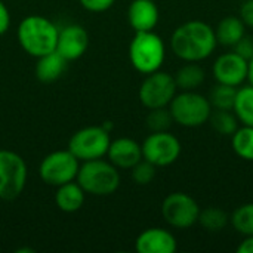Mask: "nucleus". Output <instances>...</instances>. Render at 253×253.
<instances>
[{
	"mask_svg": "<svg viewBox=\"0 0 253 253\" xmlns=\"http://www.w3.org/2000/svg\"><path fill=\"white\" fill-rule=\"evenodd\" d=\"M215 28L205 21H187L176 27L170 37L172 52L185 62H200L216 49Z\"/></svg>",
	"mask_w": 253,
	"mask_h": 253,
	"instance_id": "nucleus-1",
	"label": "nucleus"
},
{
	"mask_svg": "<svg viewBox=\"0 0 253 253\" xmlns=\"http://www.w3.org/2000/svg\"><path fill=\"white\" fill-rule=\"evenodd\" d=\"M59 28L47 18L42 15L25 16L16 30V39L19 46L30 56L39 58L50 53L56 49Z\"/></svg>",
	"mask_w": 253,
	"mask_h": 253,
	"instance_id": "nucleus-2",
	"label": "nucleus"
},
{
	"mask_svg": "<svg viewBox=\"0 0 253 253\" xmlns=\"http://www.w3.org/2000/svg\"><path fill=\"white\" fill-rule=\"evenodd\" d=\"M76 181L86 194L104 197L117 191L120 187L119 169L108 160L95 159L82 162Z\"/></svg>",
	"mask_w": 253,
	"mask_h": 253,
	"instance_id": "nucleus-3",
	"label": "nucleus"
},
{
	"mask_svg": "<svg viewBox=\"0 0 253 253\" xmlns=\"http://www.w3.org/2000/svg\"><path fill=\"white\" fill-rule=\"evenodd\" d=\"M166 58L163 39L154 31L135 33L129 44V59L132 67L141 74H151L162 68Z\"/></svg>",
	"mask_w": 253,
	"mask_h": 253,
	"instance_id": "nucleus-4",
	"label": "nucleus"
},
{
	"mask_svg": "<svg viewBox=\"0 0 253 253\" xmlns=\"http://www.w3.org/2000/svg\"><path fill=\"white\" fill-rule=\"evenodd\" d=\"M173 123L184 127H200L209 122L212 105L209 99L196 90H182L176 93L168 105Z\"/></svg>",
	"mask_w": 253,
	"mask_h": 253,
	"instance_id": "nucleus-5",
	"label": "nucleus"
},
{
	"mask_svg": "<svg viewBox=\"0 0 253 253\" xmlns=\"http://www.w3.org/2000/svg\"><path fill=\"white\" fill-rule=\"evenodd\" d=\"M28 168L25 160L15 151L0 150V199L15 200L25 188Z\"/></svg>",
	"mask_w": 253,
	"mask_h": 253,
	"instance_id": "nucleus-6",
	"label": "nucleus"
},
{
	"mask_svg": "<svg viewBox=\"0 0 253 253\" xmlns=\"http://www.w3.org/2000/svg\"><path fill=\"white\" fill-rule=\"evenodd\" d=\"M111 138L104 126H87L77 130L68 141V150L82 162L107 156Z\"/></svg>",
	"mask_w": 253,
	"mask_h": 253,
	"instance_id": "nucleus-7",
	"label": "nucleus"
},
{
	"mask_svg": "<svg viewBox=\"0 0 253 253\" xmlns=\"http://www.w3.org/2000/svg\"><path fill=\"white\" fill-rule=\"evenodd\" d=\"M80 168V160L67 148L49 153L39 166V175L42 181L50 187H59L62 184L76 181Z\"/></svg>",
	"mask_w": 253,
	"mask_h": 253,
	"instance_id": "nucleus-8",
	"label": "nucleus"
},
{
	"mask_svg": "<svg viewBox=\"0 0 253 253\" xmlns=\"http://www.w3.org/2000/svg\"><path fill=\"white\" fill-rule=\"evenodd\" d=\"M200 213L199 203L187 193H170L162 203L163 219L173 228L187 230L197 224Z\"/></svg>",
	"mask_w": 253,
	"mask_h": 253,
	"instance_id": "nucleus-9",
	"label": "nucleus"
},
{
	"mask_svg": "<svg viewBox=\"0 0 253 253\" xmlns=\"http://www.w3.org/2000/svg\"><path fill=\"white\" fill-rule=\"evenodd\" d=\"M176 90L178 87L173 76L166 71L157 70L151 74H147V77L141 83L139 101L148 110L168 107L176 95Z\"/></svg>",
	"mask_w": 253,
	"mask_h": 253,
	"instance_id": "nucleus-10",
	"label": "nucleus"
},
{
	"mask_svg": "<svg viewBox=\"0 0 253 253\" xmlns=\"http://www.w3.org/2000/svg\"><path fill=\"white\" fill-rule=\"evenodd\" d=\"M142 159L156 168H165L175 163L181 156V142L169 130L151 132L142 142Z\"/></svg>",
	"mask_w": 253,
	"mask_h": 253,
	"instance_id": "nucleus-11",
	"label": "nucleus"
},
{
	"mask_svg": "<svg viewBox=\"0 0 253 253\" xmlns=\"http://www.w3.org/2000/svg\"><path fill=\"white\" fill-rule=\"evenodd\" d=\"M249 61L236 52H227L216 58L212 67V74L216 83L239 87L248 80Z\"/></svg>",
	"mask_w": 253,
	"mask_h": 253,
	"instance_id": "nucleus-12",
	"label": "nucleus"
},
{
	"mask_svg": "<svg viewBox=\"0 0 253 253\" xmlns=\"http://www.w3.org/2000/svg\"><path fill=\"white\" fill-rule=\"evenodd\" d=\"M89 46V34L79 24H70L59 30L56 52L67 61H76L84 55Z\"/></svg>",
	"mask_w": 253,
	"mask_h": 253,
	"instance_id": "nucleus-13",
	"label": "nucleus"
},
{
	"mask_svg": "<svg viewBox=\"0 0 253 253\" xmlns=\"http://www.w3.org/2000/svg\"><path fill=\"white\" fill-rule=\"evenodd\" d=\"M135 249L138 253H175L178 243L170 231L154 227L144 230L136 237Z\"/></svg>",
	"mask_w": 253,
	"mask_h": 253,
	"instance_id": "nucleus-14",
	"label": "nucleus"
},
{
	"mask_svg": "<svg viewBox=\"0 0 253 253\" xmlns=\"http://www.w3.org/2000/svg\"><path fill=\"white\" fill-rule=\"evenodd\" d=\"M107 157L117 169L130 170L139 160H142V147L132 138H117L110 142Z\"/></svg>",
	"mask_w": 253,
	"mask_h": 253,
	"instance_id": "nucleus-15",
	"label": "nucleus"
},
{
	"mask_svg": "<svg viewBox=\"0 0 253 253\" xmlns=\"http://www.w3.org/2000/svg\"><path fill=\"white\" fill-rule=\"evenodd\" d=\"M130 27L138 31H153L160 19V12L154 0H133L127 9Z\"/></svg>",
	"mask_w": 253,
	"mask_h": 253,
	"instance_id": "nucleus-16",
	"label": "nucleus"
},
{
	"mask_svg": "<svg viewBox=\"0 0 253 253\" xmlns=\"http://www.w3.org/2000/svg\"><path fill=\"white\" fill-rule=\"evenodd\" d=\"M86 193L83 188L79 185V182L71 181L67 184H62L56 187L55 193V205L58 206L59 211L65 213H74L80 211L84 205Z\"/></svg>",
	"mask_w": 253,
	"mask_h": 253,
	"instance_id": "nucleus-17",
	"label": "nucleus"
},
{
	"mask_svg": "<svg viewBox=\"0 0 253 253\" xmlns=\"http://www.w3.org/2000/svg\"><path fill=\"white\" fill-rule=\"evenodd\" d=\"M67 59H64L56 50L42 55L37 58V64L34 68L36 77L42 83H52L56 82L67 68Z\"/></svg>",
	"mask_w": 253,
	"mask_h": 253,
	"instance_id": "nucleus-18",
	"label": "nucleus"
},
{
	"mask_svg": "<svg viewBox=\"0 0 253 253\" xmlns=\"http://www.w3.org/2000/svg\"><path fill=\"white\" fill-rule=\"evenodd\" d=\"M246 34V25L240 16H225L215 28V36L219 44L234 46Z\"/></svg>",
	"mask_w": 253,
	"mask_h": 253,
	"instance_id": "nucleus-19",
	"label": "nucleus"
},
{
	"mask_svg": "<svg viewBox=\"0 0 253 253\" xmlns=\"http://www.w3.org/2000/svg\"><path fill=\"white\" fill-rule=\"evenodd\" d=\"M206 73L197 62H188L182 65L173 76L176 87L181 90H196L205 82Z\"/></svg>",
	"mask_w": 253,
	"mask_h": 253,
	"instance_id": "nucleus-20",
	"label": "nucleus"
},
{
	"mask_svg": "<svg viewBox=\"0 0 253 253\" xmlns=\"http://www.w3.org/2000/svg\"><path fill=\"white\" fill-rule=\"evenodd\" d=\"M233 111L239 122L248 126H253V86H243L237 89Z\"/></svg>",
	"mask_w": 253,
	"mask_h": 253,
	"instance_id": "nucleus-21",
	"label": "nucleus"
},
{
	"mask_svg": "<svg viewBox=\"0 0 253 253\" xmlns=\"http://www.w3.org/2000/svg\"><path fill=\"white\" fill-rule=\"evenodd\" d=\"M231 147L240 159L253 162V126L239 127L231 135Z\"/></svg>",
	"mask_w": 253,
	"mask_h": 253,
	"instance_id": "nucleus-22",
	"label": "nucleus"
},
{
	"mask_svg": "<svg viewBox=\"0 0 253 253\" xmlns=\"http://www.w3.org/2000/svg\"><path fill=\"white\" fill-rule=\"evenodd\" d=\"M209 122L216 133L225 136H231L239 129L240 123L233 110H212Z\"/></svg>",
	"mask_w": 253,
	"mask_h": 253,
	"instance_id": "nucleus-23",
	"label": "nucleus"
},
{
	"mask_svg": "<svg viewBox=\"0 0 253 253\" xmlns=\"http://www.w3.org/2000/svg\"><path fill=\"white\" fill-rule=\"evenodd\" d=\"M236 93H237V87L222 84V83H216L212 87L208 99H209L213 110H233Z\"/></svg>",
	"mask_w": 253,
	"mask_h": 253,
	"instance_id": "nucleus-24",
	"label": "nucleus"
},
{
	"mask_svg": "<svg viewBox=\"0 0 253 253\" xmlns=\"http://www.w3.org/2000/svg\"><path fill=\"white\" fill-rule=\"evenodd\" d=\"M228 215L225 211L219 209V208H208L200 211L199 213V224L211 233H218L222 231L227 224H228Z\"/></svg>",
	"mask_w": 253,
	"mask_h": 253,
	"instance_id": "nucleus-25",
	"label": "nucleus"
},
{
	"mask_svg": "<svg viewBox=\"0 0 253 253\" xmlns=\"http://www.w3.org/2000/svg\"><path fill=\"white\" fill-rule=\"evenodd\" d=\"M234 230L242 236H253V203L239 206L231 215Z\"/></svg>",
	"mask_w": 253,
	"mask_h": 253,
	"instance_id": "nucleus-26",
	"label": "nucleus"
},
{
	"mask_svg": "<svg viewBox=\"0 0 253 253\" xmlns=\"http://www.w3.org/2000/svg\"><path fill=\"white\" fill-rule=\"evenodd\" d=\"M145 123L151 132H165V130H169V127L173 123V119L168 107H160V108L150 110V113L147 114Z\"/></svg>",
	"mask_w": 253,
	"mask_h": 253,
	"instance_id": "nucleus-27",
	"label": "nucleus"
},
{
	"mask_svg": "<svg viewBox=\"0 0 253 253\" xmlns=\"http://www.w3.org/2000/svg\"><path fill=\"white\" fill-rule=\"evenodd\" d=\"M130 173H132V179L135 184L148 185L156 178V166L150 163L148 160L142 159L130 169Z\"/></svg>",
	"mask_w": 253,
	"mask_h": 253,
	"instance_id": "nucleus-28",
	"label": "nucleus"
},
{
	"mask_svg": "<svg viewBox=\"0 0 253 253\" xmlns=\"http://www.w3.org/2000/svg\"><path fill=\"white\" fill-rule=\"evenodd\" d=\"M79 1L86 10L95 12V13L105 12V10L111 9L116 3V0H79Z\"/></svg>",
	"mask_w": 253,
	"mask_h": 253,
	"instance_id": "nucleus-29",
	"label": "nucleus"
},
{
	"mask_svg": "<svg viewBox=\"0 0 253 253\" xmlns=\"http://www.w3.org/2000/svg\"><path fill=\"white\" fill-rule=\"evenodd\" d=\"M234 52L239 53L240 56H243L245 59H251L253 56V39L249 36H243L234 46Z\"/></svg>",
	"mask_w": 253,
	"mask_h": 253,
	"instance_id": "nucleus-30",
	"label": "nucleus"
},
{
	"mask_svg": "<svg viewBox=\"0 0 253 253\" xmlns=\"http://www.w3.org/2000/svg\"><path fill=\"white\" fill-rule=\"evenodd\" d=\"M242 21L245 22L246 27L253 28V0H246L242 7H240V15Z\"/></svg>",
	"mask_w": 253,
	"mask_h": 253,
	"instance_id": "nucleus-31",
	"label": "nucleus"
},
{
	"mask_svg": "<svg viewBox=\"0 0 253 253\" xmlns=\"http://www.w3.org/2000/svg\"><path fill=\"white\" fill-rule=\"evenodd\" d=\"M10 27V13L6 4L0 0V36H3Z\"/></svg>",
	"mask_w": 253,
	"mask_h": 253,
	"instance_id": "nucleus-32",
	"label": "nucleus"
},
{
	"mask_svg": "<svg viewBox=\"0 0 253 253\" xmlns=\"http://www.w3.org/2000/svg\"><path fill=\"white\" fill-rule=\"evenodd\" d=\"M237 253H253V236H245V240L237 248Z\"/></svg>",
	"mask_w": 253,
	"mask_h": 253,
	"instance_id": "nucleus-33",
	"label": "nucleus"
},
{
	"mask_svg": "<svg viewBox=\"0 0 253 253\" xmlns=\"http://www.w3.org/2000/svg\"><path fill=\"white\" fill-rule=\"evenodd\" d=\"M248 80L253 86V56L249 59V68H248Z\"/></svg>",
	"mask_w": 253,
	"mask_h": 253,
	"instance_id": "nucleus-34",
	"label": "nucleus"
}]
</instances>
